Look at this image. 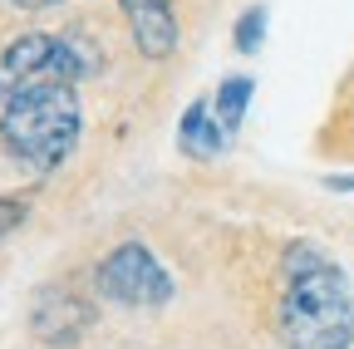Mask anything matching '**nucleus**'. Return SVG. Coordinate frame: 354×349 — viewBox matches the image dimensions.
Masks as SVG:
<instances>
[{"label":"nucleus","instance_id":"obj_2","mask_svg":"<svg viewBox=\"0 0 354 349\" xmlns=\"http://www.w3.org/2000/svg\"><path fill=\"white\" fill-rule=\"evenodd\" d=\"M79 128H84L79 84L69 79L25 84L20 94L0 104V143L35 178H50L55 167L69 162V153L79 148Z\"/></svg>","mask_w":354,"mask_h":349},{"label":"nucleus","instance_id":"obj_10","mask_svg":"<svg viewBox=\"0 0 354 349\" xmlns=\"http://www.w3.org/2000/svg\"><path fill=\"white\" fill-rule=\"evenodd\" d=\"M25 216H30V197L25 192H6V197H0V236H10Z\"/></svg>","mask_w":354,"mask_h":349},{"label":"nucleus","instance_id":"obj_5","mask_svg":"<svg viewBox=\"0 0 354 349\" xmlns=\"http://www.w3.org/2000/svg\"><path fill=\"white\" fill-rule=\"evenodd\" d=\"M118 10L133 30V45H138L143 59L162 64L172 59L177 39H183V30H177V15H172V0H118Z\"/></svg>","mask_w":354,"mask_h":349},{"label":"nucleus","instance_id":"obj_3","mask_svg":"<svg viewBox=\"0 0 354 349\" xmlns=\"http://www.w3.org/2000/svg\"><path fill=\"white\" fill-rule=\"evenodd\" d=\"M99 45L84 35H50V30H30L20 39H10L0 50V104L10 94H20L25 84H39V79H88L99 74Z\"/></svg>","mask_w":354,"mask_h":349},{"label":"nucleus","instance_id":"obj_11","mask_svg":"<svg viewBox=\"0 0 354 349\" xmlns=\"http://www.w3.org/2000/svg\"><path fill=\"white\" fill-rule=\"evenodd\" d=\"M15 10H50V6H64V0H10Z\"/></svg>","mask_w":354,"mask_h":349},{"label":"nucleus","instance_id":"obj_9","mask_svg":"<svg viewBox=\"0 0 354 349\" xmlns=\"http://www.w3.org/2000/svg\"><path fill=\"white\" fill-rule=\"evenodd\" d=\"M266 20H271V15H266V6H251V10L236 20V50H241V55H256V50L266 45Z\"/></svg>","mask_w":354,"mask_h":349},{"label":"nucleus","instance_id":"obj_12","mask_svg":"<svg viewBox=\"0 0 354 349\" xmlns=\"http://www.w3.org/2000/svg\"><path fill=\"white\" fill-rule=\"evenodd\" d=\"M330 192H354V178H325Z\"/></svg>","mask_w":354,"mask_h":349},{"label":"nucleus","instance_id":"obj_6","mask_svg":"<svg viewBox=\"0 0 354 349\" xmlns=\"http://www.w3.org/2000/svg\"><path fill=\"white\" fill-rule=\"evenodd\" d=\"M88 325H94V310L69 290H39L30 305V330L44 344H74L88 334Z\"/></svg>","mask_w":354,"mask_h":349},{"label":"nucleus","instance_id":"obj_1","mask_svg":"<svg viewBox=\"0 0 354 349\" xmlns=\"http://www.w3.org/2000/svg\"><path fill=\"white\" fill-rule=\"evenodd\" d=\"M276 320L290 349H349L354 344V290L344 266L315 241H295L281 261Z\"/></svg>","mask_w":354,"mask_h":349},{"label":"nucleus","instance_id":"obj_8","mask_svg":"<svg viewBox=\"0 0 354 349\" xmlns=\"http://www.w3.org/2000/svg\"><path fill=\"white\" fill-rule=\"evenodd\" d=\"M251 94H256V79L251 74H227L216 84V94H212V113L221 123V133L236 138L241 133V123H246V109H251Z\"/></svg>","mask_w":354,"mask_h":349},{"label":"nucleus","instance_id":"obj_4","mask_svg":"<svg viewBox=\"0 0 354 349\" xmlns=\"http://www.w3.org/2000/svg\"><path fill=\"white\" fill-rule=\"evenodd\" d=\"M99 295H109L123 310H158V305L172 300V276L167 266L143 246V241H123L99 261Z\"/></svg>","mask_w":354,"mask_h":349},{"label":"nucleus","instance_id":"obj_7","mask_svg":"<svg viewBox=\"0 0 354 349\" xmlns=\"http://www.w3.org/2000/svg\"><path fill=\"white\" fill-rule=\"evenodd\" d=\"M227 143H232V138L221 133V123H216V113H212V99L187 104L183 123H177V148H183L192 162H216Z\"/></svg>","mask_w":354,"mask_h":349}]
</instances>
